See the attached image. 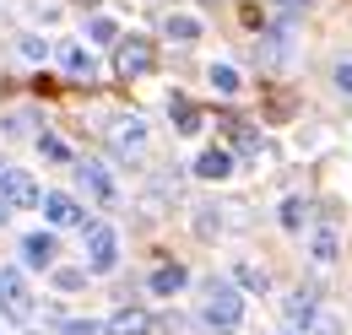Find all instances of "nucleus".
<instances>
[{
	"label": "nucleus",
	"instance_id": "nucleus-16",
	"mask_svg": "<svg viewBox=\"0 0 352 335\" xmlns=\"http://www.w3.org/2000/svg\"><path fill=\"white\" fill-rule=\"evenodd\" d=\"M206 82L217 86L222 97H233V92H239V86H244V76H239V71H233V65H228V60H212V65H206Z\"/></svg>",
	"mask_w": 352,
	"mask_h": 335
},
{
	"label": "nucleus",
	"instance_id": "nucleus-15",
	"mask_svg": "<svg viewBox=\"0 0 352 335\" xmlns=\"http://www.w3.org/2000/svg\"><path fill=\"white\" fill-rule=\"evenodd\" d=\"M168 119H174L179 135H195V130H201V114H195L190 97H168Z\"/></svg>",
	"mask_w": 352,
	"mask_h": 335
},
{
	"label": "nucleus",
	"instance_id": "nucleus-17",
	"mask_svg": "<svg viewBox=\"0 0 352 335\" xmlns=\"http://www.w3.org/2000/svg\"><path fill=\"white\" fill-rule=\"evenodd\" d=\"M287 319H293V325H314V292L298 287V292L287 297Z\"/></svg>",
	"mask_w": 352,
	"mask_h": 335
},
{
	"label": "nucleus",
	"instance_id": "nucleus-22",
	"mask_svg": "<svg viewBox=\"0 0 352 335\" xmlns=\"http://www.w3.org/2000/svg\"><path fill=\"white\" fill-rule=\"evenodd\" d=\"M38 152H44L49 163H71V146H65L60 135H38Z\"/></svg>",
	"mask_w": 352,
	"mask_h": 335
},
{
	"label": "nucleus",
	"instance_id": "nucleus-18",
	"mask_svg": "<svg viewBox=\"0 0 352 335\" xmlns=\"http://www.w3.org/2000/svg\"><path fill=\"white\" fill-rule=\"evenodd\" d=\"M228 125H233V141H239V152H244V157H261V130L244 125V119H228Z\"/></svg>",
	"mask_w": 352,
	"mask_h": 335
},
{
	"label": "nucleus",
	"instance_id": "nucleus-6",
	"mask_svg": "<svg viewBox=\"0 0 352 335\" xmlns=\"http://www.w3.org/2000/svg\"><path fill=\"white\" fill-rule=\"evenodd\" d=\"M38 206H44V222H49V227H87L82 200H76V195H65V189H49Z\"/></svg>",
	"mask_w": 352,
	"mask_h": 335
},
{
	"label": "nucleus",
	"instance_id": "nucleus-3",
	"mask_svg": "<svg viewBox=\"0 0 352 335\" xmlns=\"http://www.w3.org/2000/svg\"><path fill=\"white\" fill-rule=\"evenodd\" d=\"M152 65H157V49H152V38L131 33V38L114 43V71H120L125 82H141V76H152Z\"/></svg>",
	"mask_w": 352,
	"mask_h": 335
},
{
	"label": "nucleus",
	"instance_id": "nucleus-21",
	"mask_svg": "<svg viewBox=\"0 0 352 335\" xmlns=\"http://www.w3.org/2000/svg\"><path fill=\"white\" fill-rule=\"evenodd\" d=\"M304 216H309V206L298 200V195H293V200H282V227H287V233H298V227H304Z\"/></svg>",
	"mask_w": 352,
	"mask_h": 335
},
{
	"label": "nucleus",
	"instance_id": "nucleus-20",
	"mask_svg": "<svg viewBox=\"0 0 352 335\" xmlns=\"http://www.w3.org/2000/svg\"><path fill=\"white\" fill-rule=\"evenodd\" d=\"M309 249H314V259H325V265H331V259H336V254H342V244H336V233H331V227H320V233H314V244H309Z\"/></svg>",
	"mask_w": 352,
	"mask_h": 335
},
{
	"label": "nucleus",
	"instance_id": "nucleus-14",
	"mask_svg": "<svg viewBox=\"0 0 352 335\" xmlns=\"http://www.w3.org/2000/svg\"><path fill=\"white\" fill-rule=\"evenodd\" d=\"M163 33H168L174 43H195V38H201V16H190V11H168Z\"/></svg>",
	"mask_w": 352,
	"mask_h": 335
},
{
	"label": "nucleus",
	"instance_id": "nucleus-5",
	"mask_svg": "<svg viewBox=\"0 0 352 335\" xmlns=\"http://www.w3.org/2000/svg\"><path fill=\"white\" fill-rule=\"evenodd\" d=\"M44 195H38V184H33V173L28 168H6L0 173V206L6 211H28V206H38Z\"/></svg>",
	"mask_w": 352,
	"mask_h": 335
},
{
	"label": "nucleus",
	"instance_id": "nucleus-7",
	"mask_svg": "<svg viewBox=\"0 0 352 335\" xmlns=\"http://www.w3.org/2000/svg\"><path fill=\"white\" fill-rule=\"evenodd\" d=\"M76 178H82V189H87L98 206H114V200H120V189H114L109 168H98V163H76Z\"/></svg>",
	"mask_w": 352,
	"mask_h": 335
},
{
	"label": "nucleus",
	"instance_id": "nucleus-9",
	"mask_svg": "<svg viewBox=\"0 0 352 335\" xmlns=\"http://www.w3.org/2000/svg\"><path fill=\"white\" fill-rule=\"evenodd\" d=\"M141 146H146V119H120V125H114V152H120V157H131V152H141Z\"/></svg>",
	"mask_w": 352,
	"mask_h": 335
},
{
	"label": "nucleus",
	"instance_id": "nucleus-19",
	"mask_svg": "<svg viewBox=\"0 0 352 335\" xmlns=\"http://www.w3.org/2000/svg\"><path fill=\"white\" fill-rule=\"evenodd\" d=\"M87 38L92 43H120V22H114V16H92V22H87Z\"/></svg>",
	"mask_w": 352,
	"mask_h": 335
},
{
	"label": "nucleus",
	"instance_id": "nucleus-1",
	"mask_svg": "<svg viewBox=\"0 0 352 335\" xmlns=\"http://www.w3.org/2000/svg\"><path fill=\"white\" fill-rule=\"evenodd\" d=\"M201 325L212 335H233L244 325V297H239L233 281H212L206 287V297H201Z\"/></svg>",
	"mask_w": 352,
	"mask_h": 335
},
{
	"label": "nucleus",
	"instance_id": "nucleus-10",
	"mask_svg": "<svg viewBox=\"0 0 352 335\" xmlns=\"http://www.w3.org/2000/svg\"><path fill=\"white\" fill-rule=\"evenodd\" d=\"M152 330V314L146 308H120L109 325H103V335H146Z\"/></svg>",
	"mask_w": 352,
	"mask_h": 335
},
{
	"label": "nucleus",
	"instance_id": "nucleus-27",
	"mask_svg": "<svg viewBox=\"0 0 352 335\" xmlns=\"http://www.w3.org/2000/svg\"><path fill=\"white\" fill-rule=\"evenodd\" d=\"M22 54H28V60H44L49 43H44V38H22Z\"/></svg>",
	"mask_w": 352,
	"mask_h": 335
},
{
	"label": "nucleus",
	"instance_id": "nucleus-24",
	"mask_svg": "<svg viewBox=\"0 0 352 335\" xmlns=\"http://www.w3.org/2000/svg\"><path fill=\"white\" fill-rule=\"evenodd\" d=\"M54 287L60 292H82L87 287V270H54Z\"/></svg>",
	"mask_w": 352,
	"mask_h": 335
},
{
	"label": "nucleus",
	"instance_id": "nucleus-11",
	"mask_svg": "<svg viewBox=\"0 0 352 335\" xmlns=\"http://www.w3.org/2000/svg\"><path fill=\"white\" fill-rule=\"evenodd\" d=\"M60 65H65L71 82H92V76H98V65H92V54L82 43H65V49H60Z\"/></svg>",
	"mask_w": 352,
	"mask_h": 335
},
{
	"label": "nucleus",
	"instance_id": "nucleus-25",
	"mask_svg": "<svg viewBox=\"0 0 352 335\" xmlns=\"http://www.w3.org/2000/svg\"><path fill=\"white\" fill-rule=\"evenodd\" d=\"M60 330L65 335H103V325H98V319H65Z\"/></svg>",
	"mask_w": 352,
	"mask_h": 335
},
{
	"label": "nucleus",
	"instance_id": "nucleus-2",
	"mask_svg": "<svg viewBox=\"0 0 352 335\" xmlns=\"http://www.w3.org/2000/svg\"><path fill=\"white\" fill-rule=\"evenodd\" d=\"M0 319H11V325H28L33 319V287H28V276L16 265L0 270Z\"/></svg>",
	"mask_w": 352,
	"mask_h": 335
},
{
	"label": "nucleus",
	"instance_id": "nucleus-12",
	"mask_svg": "<svg viewBox=\"0 0 352 335\" xmlns=\"http://www.w3.org/2000/svg\"><path fill=\"white\" fill-rule=\"evenodd\" d=\"M22 259H28L33 270L54 265V233H28V238H22Z\"/></svg>",
	"mask_w": 352,
	"mask_h": 335
},
{
	"label": "nucleus",
	"instance_id": "nucleus-8",
	"mask_svg": "<svg viewBox=\"0 0 352 335\" xmlns=\"http://www.w3.org/2000/svg\"><path fill=\"white\" fill-rule=\"evenodd\" d=\"M233 173V152L228 146H206L201 157H195V178H206V184H222Z\"/></svg>",
	"mask_w": 352,
	"mask_h": 335
},
{
	"label": "nucleus",
	"instance_id": "nucleus-28",
	"mask_svg": "<svg viewBox=\"0 0 352 335\" xmlns=\"http://www.w3.org/2000/svg\"><path fill=\"white\" fill-rule=\"evenodd\" d=\"M336 86L352 97V60H342V65H336Z\"/></svg>",
	"mask_w": 352,
	"mask_h": 335
},
{
	"label": "nucleus",
	"instance_id": "nucleus-30",
	"mask_svg": "<svg viewBox=\"0 0 352 335\" xmlns=\"http://www.w3.org/2000/svg\"><path fill=\"white\" fill-rule=\"evenodd\" d=\"M0 173H6V163H0Z\"/></svg>",
	"mask_w": 352,
	"mask_h": 335
},
{
	"label": "nucleus",
	"instance_id": "nucleus-23",
	"mask_svg": "<svg viewBox=\"0 0 352 335\" xmlns=\"http://www.w3.org/2000/svg\"><path fill=\"white\" fill-rule=\"evenodd\" d=\"M233 276H239V287H250V292H265V287H271V281H265V270H261V265H239Z\"/></svg>",
	"mask_w": 352,
	"mask_h": 335
},
{
	"label": "nucleus",
	"instance_id": "nucleus-26",
	"mask_svg": "<svg viewBox=\"0 0 352 335\" xmlns=\"http://www.w3.org/2000/svg\"><path fill=\"white\" fill-rule=\"evenodd\" d=\"M217 227H222V222L212 216V206H201V216H195V233H201V238H212Z\"/></svg>",
	"mask_w": 352,
	"mask_h": 335
},
{
	"label": "nucleus",
	"instance_id": "nucleus-13",
	"mask_svg": "<svg viewBox=\"0 0 352 335\" xmlns=\"http://www.w3.org/2000/svg\"><path fill=\"white\" fill-rule=\"evenodd\" d=\"M184 281H190V270H184V265H157L146 287H152V292H157V297H174L179 287H184Z\"/></svg>",
	"mask_w": 352,
	"mask_h": 335
},
{
	"label": "nucleus",
	"instance_id": "nucleus-4",
	"mask_svg": "<svg viewBox=\"0 0 352 335\" xmlns=\"http://www.w3.org/2000/svg\"><path fill=\"white\" fill-rule=\"evenodd\" d=\"M120 265V233L109 222H87V270L92 276H109Z\"/></svg>",
	"mask_w": 352,
	"mask_h": 335
},
{
	"label": "nucleus",
	"instance_id": "nucleus-29",
	"mask_svg": "<svg viewBox=\"0 0 352 335\" xmlns=\"http://www.w3.org/2000/svg\"><path fill=\"white\" fill-rule=\"evenodd\" d=\"M201 5H217V0H201Z\"/></svg>",
	"mask_w": 352,
	"mask_h": 335
}]
</instances>
